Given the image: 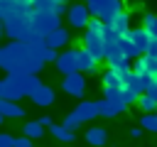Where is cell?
I'll return each mask as SVG.
<instances>
[{"instance_id":"6da1fadb","label":"cell","mask_w":157,"mask_h":147,"mask_svg":"<svg viewBox=\"0 0 157 147\" xmlns=\"http://www.w3.org/2000/svg\"><path fill=\"white\" fill-rule=\"evenodd\" d=\"M25 61H29V44L27 42L12 39L10 44L0 47V69H5L7 74L10 71H20V66Z\"/></svg>"},{"instance_id":"7a4b0ae2","label":"cell","mask_w":157,"mask_h":147,"mask_svg":"<svg viewBox=\"0 0 157 147\" xmlns=\"http://www.w3.org/2000/svg\"><path fill=\"white\" fill-rule=\"evenodd\" d=\"M59 15L54 10H32V42L44 39L52 29L59 27Z\"/></svg>"},{"instance_id":"3957f363","label":"cell","mask_w":157,"mask_h":147,"mask_svg":"<svg viewBox=\"0 0 157 147\" xmlns=\"http://www.w3.org/2000/svg\"><path fill=\"white\" fill-rule=\"evenodd\" d=\"M22 98L25 96H29L37 86H39V78H37V74H25V71H10L7 74V78H5Z\"/></svg>"},{"instance_id":"277c9868","label":"cell","mask_w":157,"mask_h":147,"mask_svg":"<svg viewBox=\"0 0 157 147\" xmlns=\"http://www.w3.org/2000/svg\"><path fill=\"white\" fill-rule=\"evenodd\" d=\"M86 5H88L91 17H101L103 22H108L113 15H118V12L123 10V2H120V0H91V2H86Z\"/></svg>"},{"instance_id":"5b68a950","label":"cell","mask_w":157,"mask_h":147,"mask_svg":"<svg viewBox=\"0 0 157 147\" xmlns=\"http://www.w3.org/2000/svg\"><path fill=\"white\" fill-rule=\"evenodd\" d=\"M29 44V59L37 61V64H47V61H54L56 59V49H52L44 39H37V42H27Z\"/></svg>"},{"instance_id":"8992f818","label":"cell","mask_w":157,"mask_h":147,"mask_svg":"<svg viewBox=\"0 0 157 147\" xmlns=\"http://www.w3.org/2000/svg\"><path fill=\"white\" fill-rule=\"evenodd\" d=\"M61 88H64V93H69V96H74V98H81V96L86 93V78H83V74H81V71L66 74L64 81H61Z\"/></svg>"},{"instance_id":"52a82bcc","label":"cell","mask_w":157,"mask_h":147,"mask_svg":"<svg viewBox=\"0 0 157 147\" xmlns=\"http://www.w3.org/2000/svg\"><path fill=\"white\" fill-rule=\"evenodd\" d=\"M66 20H69L71 27H76V29H86V24H88V20H91L88 5H86V2H76V5H71V7L66 10Z\"/></svg>"},{"instance_id":"ba28073f","label":"cell","mask_w":157,"mask_h":147,"mask_svg":"<svg viewBox=\"0 0 157 147\" xmlns=\"http://www.w3.org/2000/svg\"><path fill=\"white\" fill-rule=\"evenodd\" d=\"M83 44L81 47H86L93 56H96V61H103L105 59V42H103V37L101 34H93V32H83V39H81Z\"/></svg>"},{"instance_id":"9c48e42d","label":"cell","mask_w":157,"mask_h":147,"mask_svg":"<svg viewBox=\"0 0 157 147\" xmlns=\"http://www.w3.org/2000/svg\"><path fill=\"white\" fill-rule=\"evenodd\" d=\"M74 54H76V71H81V74H93V71L98 69L96 56H93V54H91L86 47L74 49Z\"/></svg>"},{"instance_id":"30bf717a","label":"cell","mask_w":157,"mask_h":147,"mask_svg":"<svg viewBox=\"0 0 157 147\" xmlns=\"http://www.w3.org/2000/svg\"><path fill=\"white\" fill-rule=\"evenodd\" d=\"M103 61H108V66H123V64H130V59L123 54V49H120V42H105V59Z\"/></svg>"},{"instance_id":"8fae6325","label":"cell","mask_w":157,"mask_h":147,"mask_svg":"<svg viewBox=\"0 0 157 147\" xmlns=\"http://www.w3.org/2000/svg\"><path fill=\"white\" fill-rule=\"evenodd\" d=\"M54 66H56V71H59L61 76L76 71V54H74V49H64V51H59L56 59H54Z\"/></svg>"},{"instance_id":"7c38bea8","label":"cell","mask_w":157,"mask_h":147,"mask_svg":"<svg viewBox=\"0 0 157 147\" xmlns=\"http://www.w3.org/2000/svg\"><path fill=\"white\" fill-rule=\"evenodd\" d=\"M128 37L132 39V44H135V49H137V54H140V56L147 51L150 39H152V37H150V32H147L142 24H140V27H130V29H128Z\"/></svg>"},{"instance_id":"4fadbf2b","label":"cell","mask_w":157,"mask_h":147,"mask_svg":"<svg viewBox=\"0 0 157 147\" xmlns=\"http://www.w3.org/2000/svg\"><path fill=\"white\" fill-rule=\"evenodd\" d=\"M44 42L52 47V49H61V47H66L69 42H71V34H69V29L66 27H56V29H52L47 37H44Z\"/></svg>"},{"instance_id":"5bb4252c","label":"cell","mask_w":157,"mask_h":147,"mask_svg":"<svg viewBox=\"0 0 157 147\" xmlns=\"http://www.w3.org/2000/svg\"><path fill=\"white\" fill-rule=\"evenodd\" d=\"M74 113L78 115L81 123H86V120H96L98 113H101V108H98V100H81V103L74 108Z\"/></svg>"},{"instance_id":"9a60e30c","label":"cell","mask_w":157,"mask_h":147,"mask_svg":"<svg viewBox=\"0 0 157 147\" xmlns=\"http://www.w3.org/2000/svg\"><path fill=\"white\" fill-rule=\"evenodd\" d=\"M29 98H32V103H34V105L47 108V105H52V103H54V88H49V86L39 83V86L29 93Z\"/></svg>"},{"instance_id":"2e32d148","label":"cell","mask_w":157,"mask_h":147,"mask_svg":"<svg viewBox=\"0 0 157 147\" xmlns=\"http://www.w3.org/2000/svg\"><path fill=\"white\" fill-rule=\"evenodd\" d=\"M98 108H101L98 115H103V118H115V115H120V113L128 108V103L113 100V98H103V100H98Z\"/></svg>"},{"instance_id":"e0dca14e","label":"cell","mask_w":157,"mask_h":147,"mask_svg":"<svg viewBox=\"0 0 157 147\" xmlns=\"http://www.w3.org/2000/svg\"><path fill=\"white\" fill-rule=\"evenodd\" d=\"M105 24H108L110 29H115V32H118V34L123 37V34H125V32L130 29V15H128L125 10H120V12H118V15H113V17H110V20L105 22Z\"/></svg>"},{"instance_id":"ac0fdd59","label":"cell","mask_w":157,"mask_h":147,"mask_svg":"<svg viewBox=\"0 0 157 147\" xmlns=\"http://www.w3.org/2000/svg\"><path fill=\"white\" fill-rule=\"evenodd\" d=\"M0 113L5 118H25V108L17 105L15 100H7V98H0Z\"/></svg>"},{"instance_id":"d6986e66","label":"cell","mask_w":157,"mask_h":147,"mask_svg":"<svg viewBox=\"0 0 157 147\" xmlns=\"http://www.w3.org/2000/svg\"><path fill=\"white\" fill-rule=\"evenodd\" d=\"M105 140H108V132H105L103 127H88V130H86V142H88V145L101 147V145H105Z\"/></svg>"},{"instance_id":"ffe728a7","label":"cell","mask_w":157,"mask_h":147,"mask_svg":"<svg viewBox=\"0 0 157 147\" xmlns=\"http://www.w3.org/2000/svg\"><path fill=\"white\" fill-rule=\"evenodd\" d=\"M49 130H52V135H54L56 140H61V142H74V130H69L64 123H61V125L52 123V125H49Z\"/></svg>"},{"instance_id":"44dd1931","label":"cell","mask_w":157,"mask_h":147,"mask_svg":"<svg viewBox=\"0 0 157 147\" xmlns=\"http://www.w3.org/2000/svg\"><path fill=\"white\" fill-rule=\"evenodd\" d=\"M101 81H103V88H120L123 86V78L108 66L105 71H103V76H101Z\"/></svg>"},{"instance_id":"7402d4cb","label":"cell","mask_w":157,"mask_h":147,"mask_svg":"<svg viewBox=\"0 0 157 147\" xmlns=\"http://www.w3.org/2000/svg\"><path fill=\"white\" fill-rule=\"evenodd\" d=\"M25 135H27L29 140H42L44 125H42L39 120H29V123H25Z\"/></svg>"},{"instance_id":"603a6c76","label":"cell","mask_w":157,"mask_h":147,"mask_svg":"<svg viewBox=\"0 0 157 147\" xmlns=\"http://www.w3.org/2000/svg\"><path fill=\"white\" fill-rule=\"evenodd\" d=\"M137 105H140L145 113H152V110H157V98H152L147 91H142V93L137 96Z\"/></svg>"},{"instance_id":"cb8c5ba5","label":"cell","mask_w":157,"mask_h":147,"mask_svg":"<svg viewBox=\"0 0 157 147\" xmlns=\"http://www.w3.org/2000/svg\"><path fill=\"white\" fill-rule=\"evenodd\" d=\"M120 49H123V54H125L128 59H137V56H140L137 49H135V44H132V39L128 37V32L120 37Z\"/></svg>"},{"instance_id":"d4e9b609","label":"cell","mask_w":157,"mask_h":147,"mask_svg":"<svg viewBox=\"0 0 157 147\" xmlns=\"http://www.w3.org/2000/svg\"><path fill=\"white\" fill-rule=\"evenodd\" d=\"M142 27L150 32V37L157 39V15H155V12H145V15H142Z\"/></svg>"},{"instance_id":"484cf974","label":"cell","mask_w":157,"mask_h":147,"mask_svg":"<svg viewBox=\"0 0 157 147\" xmlns=\"http://www.w3.org/2000/svg\"><path fill=\"white\" fill-rule=\"evenodd\" d=\"M140 127H142V130H150V132H157V110L145 113V115L140 118Z\"/></svg>"},{"instance_id":"4316f807","label":"cell","mask_w":157,"mask_h":147,"mask_svg":"<svg viewBox=\"0 0 157 147\" xmlns=\"http://www.w3.org/2000/svg\"><path fill=\"white\" fill-rule=\"evenodd\" d=\"M86 29L93 32V34H101V37H103V32H105V22H103L101 17H91L88 24H86Z\"/></svg>"},{"instance_id":"83f0119b","label":"cell","mask_w":157,"mask_h":147,"mask_svg":"<svg viewBox=\"0 0 157 147\" xmlns=\"http://www.w3.org/2000/svg\"><path fill=\"white\" fill-rule=\"evenodd\" d=\"M140 64H142L152 76H157V59H155L152 54H142V56H140Z\"/></svg>"},{"instance_id":"f1b7e54d","label":"cell","mask_w":157,"mask_h":147,"mask_svg":"<svg viewBox=\"0 0 157 147\" xmlns=\"http://www.w3.org/2000/svg\"><path fill=\"white\" fill-rule=\"evenodd\" d=\"M56 2H59V0H29V5H32L34 10H54Z\"/></svg>"},{"instance_id":"f546056e","label":"cell","mask_w":157,"mask_h":147,"mask_svg":"<svg viewBox=\"0 0 157 147\" xmlns=\"http://www.w3.org/2000/svg\"><path fill=\"white\" fill-rule=\"evenodd\" d=\"M120 91H123V100H125L128 105H130V103H137V96H140V93H135L130 86H123Z\"/></svg>"},{"instance_id":"4dcf8cb0","label":"cell","mask_w":157,"mask_h":147,"mask_svg":"<svg viewBox=\"0 0 157 147\" xmlns=\"http://www.w3.org/2000/svg\"><path fill=\"white\" fill-rule=\"evenodd\" d=\"M123 88V86H120ZM120 88H103V98H113V100H123V91ZM125 103V100H123Z\"/></svg>"},{"instance_id":"1f68e13d","label":"cell","mask_w":157,"mask_h":147,"mask_svg":"<svg viewBox=\"0 0 157 147\" xmlns=\"http://www.w3.org/2000/svg\"><path fill=\"white\" fill-rule=\"evenodd\" d=\"M64 125H66V127H69V130H76V127H78V125H81V120H78V115H76V113H74V110H71V113H69V115H66V118H64Z\"/></svg>"},{"instance_id":"d6a6232c","label":"cell","mask_w":157,"mask_h":147,"mask_svg":"<svg viewBox=\"0 0 157 147\" xmlns=\"http://www.w3.org/2000/svg\"><path fill=\"white\" fill-rule=\"evenodd\" d=\"M12 147H34V145H32V140L27 135H22V137H15L12 140Z\"/></svg>"},{"instance_id":"836d02e7","label":"cell","mask_w":157,"mask_h":147,"mask_svg":"<svg viewBox=\"0 0 157 147\" xmlns=\"http://www.w3.org/2000/svg\"><path fill=\"white\" fill-rule=\"evenodd\" d=\"M12 135H7V132H0V147H12Z\"/></svg>"},{"instance_id":"e575fe53","label":"cell","mask_w":157,"mask_h":147,"mask_svg":"<svg viewBox=\"0 0 157 147\" xmlns=\"http://www.w3.org/2000/svg\"><path fill=\"white\" fill-rule=\"evenodd\" d=\"M145 91H147L152 98H157V78H152V81L147 83V88H145Z\"/></svg>"},{"instance_id":"d590c367","label":"cell","mask_w":157,"mask_h":147,"mask_svg":"<svg viewBox=\"0 0 157 147\" xmlns=\"http://www.w3.org/2000/svg\"><path fill=\"white\" fill-rule=\"evenodd\" d=\"M145 54H152V56L157 59V39H155V37L150 39V47H147V51H145Z\"/></svg>"},{"instance_id":"8d00e7d4","label":"cell","mask_w":157,"mask_h":147,"mask_svg":"<svg viewBox=\"0 0 157 147\" xmlns=\"http://www.w3.org/2000/svg\"><path fill=\"white\" fill-rule=\"evenodd\" d=\"M66 10H69V7H66L64 2H56V5H54V12H56L59 17H61V15H66Z\"/></svg>"},{"instance_id":"74e56055","label":"cell","mask_w":157,"mask_h":147,"mask_svg":"<svg viewBox=\"0 0 157 147\" xmlns=\"http://www.w3.org/2000/svg\"><path fill=\"white\" fill-rule=\"evenodd\" d=\"M39 123H42V125H44V127H49V125H52V123H54V120H52V118H49V115H42V118H39Z\"/></svg>"},{"instance_id":"f35d334b","label":"cell","mask_w":157,"mask_h":147,"mask_svg":"<svg viewBox=\"0 0 157 147\" xmlns=\"http://www.w3.org/2000/svg\"><path fill=\"white\" fill-rule=\"evenodd\" d=\"M130 135H132V137H142V127H132Z\"/></svg>"},{"instance_id":"ab89813d","label":"cell","mask_w":157,"mask_h":147,"mask_svg":"<svg viewBox=\"0 0 157 147\" xmlns=\"http://www.w3.org/2000/svg\"><path fill=\"white\" fill-rule=\"evenodd\" d=\"M5 86H7V83H5V78H2V81H0V98H5Z\"/></svg>"},{"instance_id":"60d3db41","label":"cell","mask_w":157,"mask_h":147,"mask_svg":"<svg viewBox=\"0 0 157 147\" xmlns=\"http://www.w3.org/2000/svg\"><path fill=\"white\" fill-rule=\"evenodd\" d=\"M0 123H5V115H2V113H0Z\"/></svg>"},{"instance_id":"b9f144b4","label":"cell","mask_w":157,"mask_h":147,"mask_svg":"<svg viewBox=\"0 0 157 147\" xmlns=\"http://www.w3.org/2000/svg\"><path fill=\"white\" fill-rule=\"evenodd\" d=\"M59 2H69V0H59Z\"/></svg>"},{"instance_id":"7bdbcfd3","label":"cell","mask_w":157,"mask_h":147,"mask_svg":"<svg viewBox=\"0 0 157 147\" xmlns=\"http://www.w3.org/2000/svg\"><path fill=\"white\" fill-rule=\"evenodd\" d=\"M83 2H91V0H83Z\"/></svg>"},{"instance_id":"ee69618b","label":"cell","mask_w":157,"mask_h":147,"mask_svg":"<svg viewBox=\"0 0 157 147\" xmlns=\"http://www.w3.org/2000/svg\"><path fill=\"white\" fill-rule=\"evenodd\" d=\"M155 78H157V76H155Z\"/></svg>"}]
</instances>
